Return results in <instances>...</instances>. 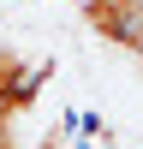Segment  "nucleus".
<instances>
[{
    "label": "nucleus",
    "mask_w": 143,
    "mask_h": 149,
    "mask_svg": "<svg viewBox=\"0 0 143 149\" xmlns=\"http://www.w3.org/2000/svg\"><path fill=\"white\" fill-rule=\"evenodd\" d=\"M42 84H48V60H24L18 48H0V107L24 113Z\"/></svg>",
    "instance_id": "1"
}]
</instances>
